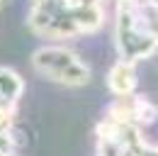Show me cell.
<instances>
[{
    "mask_svg": "<svg viewBox=\"0 0 158 156\" xmlns=\"http://www.w3.org/2000/svg\"><path fill=\"white\" fill-rule=\"evenodd\" d=\"M102 20V0H32L27 24L44 39L63 41L98 32Z\"/></svg>",
    "mask_w": 158,
    "mask_h": 156,
    "instance_id": "obj_1",
    "label": "cell"
},
{
    "mask_svg": "<svg viewBox=\"0 0 158 156\" xmlns=\"http://www.w3.org/2000/svg\"><path fill=\"white\" fill-rule=\"evenodd\" d=\"M119 58L124 61H143L158 51V39L141 22L134 0H117V24H114Z\"/></svg>",
    "mask_w": 158,
    "mask_h": 156,
    "instance_id": "obj_2",
    "label": "cell"
},
{
    "mask_svg": "<svg viewBox=\"0 0 158 156\" xmlns=\"http://www.w3.org/2000/svg\"><path fill=\"white\" fill-rule=\"evenodd\" d=\"M32 66L49 80H56L68 88L85 85L93 76L90 66L73 49H68L63 44H46V46L37 49L32 56Z\"/></svg>",
    "mask_w": 158,
    "mask_h": 156,
    "instance_id": "obj_3",
    "label": "cell"
},
{
    "mask_svg": "<svg viewBox=\"0 0 158 156\" xmlns=\"http://www.w3.org/2000/svg\"><path fill=\"white\" fill-rule=\"evenodd\" d=\"M107 88L117 98L136 93V63L119 58L117 63L110 68V73H107Z\"/></svg>",
    "mask_w": 158,
    "mask_h": 156,
    "instance_id": "obj_4",
    "label": "cell"
},
{
    "mask_svg": "<svg viewBox=\"0 0 158 156\" xmlns=\"http://www.w3.org/2000/svg\"><path fill=\"white\" fill-rule=\"evenodd\" d=\"M22 90H24V80L17 76V71L0 66V107H12L17 105Z\"/></svg>",
    "mask_w": 158,
    "mask_h": 156,
    "instance_id": "obj_5",
    "label": "cell"
},
{
    "mask_svg": "<svg viewBox=\"0 0 158 156\" xmlns=\"http://www.w3.org/2000/svg\"><path fill=\"white\" fill-rule=\"evenodd\" d=\"M2 2H5V0H0V7H2Z\"/></svg>",
    "mask_w": 158,
    "mask_h": 156,
    "instance_id": "obj_6",
    "label": "cell"
}]
</instances>
